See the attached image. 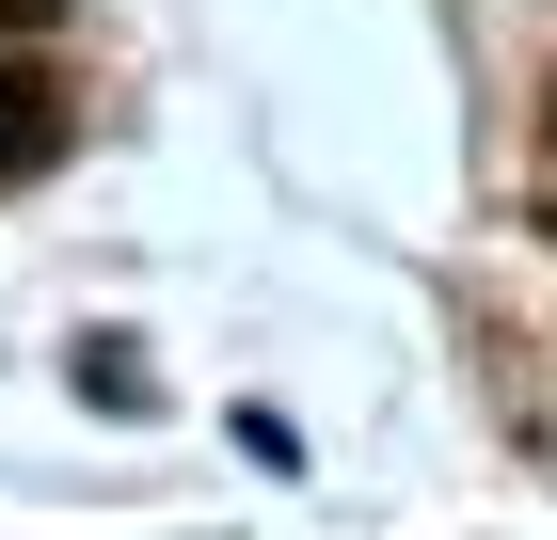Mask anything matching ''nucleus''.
<instances>
[{"instance_id": "obj_1", "label": "nucleus", "mask_w": 557, "mask_h": 540, "mask_svg": "<svg viewBox=\"0 0 557 540\" xmlns=\"http://www.w3.org/2000/svg\"><path fill=\"white\" fill-rule=\"evenodd\" d=\"M48 160H64V80L48 64H0V191L48 175Z\"/></svg>"}, {"instance_id": "obj_2", "label": "nucleus", "mask_w": 557, "mask_h": 540, "mask_svg": "<svg viewBox=\"0 0 557 540\" xmlns=\"http://www.w3.org/2000/svg\"><path fill=\"white\" fill-rule=\"evenodd\" d=\"M48 16H64V0H0V33H48Z\"/></svg>"}, {"instance_id": "obj_3", "label": "nucleus", "mask_w": 557, "mask_h": 540, "mask_svg": "<svg viewBox=\"0 0 557 540\" xmlns=\"http://www.w3.org/2000/svg\"><path fill=\"white\" fill-rule=\"evenodd\" d=\"M542 127H557V96H542Z\"/></svg>"}]
</instances>
